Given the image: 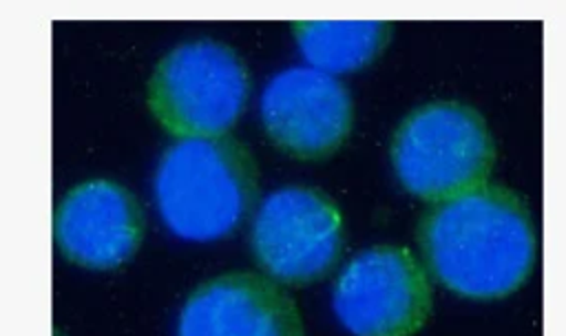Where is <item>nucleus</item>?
Instances as JSON below:
<instances>
[{"label": "nucleus", "instance_id": "1", "mask_svg": "<svg viewBox=\"0 0 566 336\" xmlns=\"http://www.w3.org/2000/svg\"><path fill=\"white\" fill-rule=\"evenodd\" d=\"M418 245L431 281L469 301L511 296L537 259L528 206L495 181L436 201L420 219Z\"/></svg>", "mask_w": 566, "mask_h": 336}, {"label": "nucleus", "instance_id": "2", "mask_svg": "<svg viewBox=\"0 0 566 336\" xmlns=\"http://www.w3.org/2000/svg\"><path fill=\"white\" fill-rule=\"evenodd\" d=\"M256 195V161L230 135L177 139L161 153L153 177L157 217L186 243L230 237L252 212Z\"/></svg>", "mask_w": 566, "mask_h": 336}, {"label": "nucleus", "instance_id": "3", "mask_svg": "<svg viewBox=\"0 0 566 336\" xmlns=\"http://www.w3.org/2000/svg\"><path fill=\"white\" fill-rule=\"evenodd\" d=\"M389 155L400 186L436 203L489 181L497 148L486 119L473 106L438 99L413 108L400 122Z\"/></svg>", "mask_w": 566, "mask_h": 336}, {"label": "nucleus", "instance_id": "4", "mask_svg": "<svg viewBox=\"0 0 566 336\" xmlns=\"http://www.w3.org/2000/svg\"><path fill=\"white\" fill-rule=\"evenodd\" d=\"M250 95L241 55L217 40H190L170 49L146 82V104L177 139L219 137L239 122Z\"/></svg>", "mask_w": 566, "mask_h": 336}, {"label": "nucleus", "instance_id": "5", "mask_svg": "<svg viewBox=\"0 0 566 336\" xmlns=\"http://www.w3.org/2000/svg\"><path fill=\"white\" fill-rule=\"evenodd\" d=\"M345 243L336 201L312 186L268 192L250 225V250L261 274L283 287H305L325 279Z\"/></svg>", "mask_w": 566, "mask_h": 336}, {"label": "nucleus", "instance_id": "6", "mask_svg": "<svg viewBox=\"0 0 566 336\" xmlns=\"http://www.w3.org/2000/svg\"><path fill=\"white\" fill-rule=\"evenodd\" d=\"M433 309V281L402 245L354 254L332 285V312L352 336H413Z\"/></svg>", "mask_w": 566, "mask_h": 336}, {"label": "nucleus", "instance_id": "7", "mask_svg": "<svg viewBox=\"0 0 566 336\" xmlns=\"http://www.w3.org/2000/svg\"><path fill=\"white\" fill-rule=\"evenodd\" d=\"M144 237V206L128 186L111 177L75 183L53 212L57 252L71 265L88 272H115L128 265Z\"/></svg>", "mask_w": 566, "mask_h": 336}, {"label": "nucleus", "instance_id": "8", "mask_svg": "<svg viewBox=\"0 0 566 336\" xmlns=\"http://www.w3.org/2000/svg\"><path fill=\"white\" fill-rule=\"evenodd\" d=\"M259 113L270 141L305 161L334 155L354 126V102L345 84L312 66L272 75L261 91Z\"/></svg>", "mask_w": 566, "mask_h": 336}, {"label": "nucleus", "instance_id": "9", "mask_svg": "<svg viewBox=\"0 0 566 336\" xmlns=\"http://www.w3.org/2000/svg\"><path fill=\"white\" fill-rule=\"evenodd\" d=\"M175 336H305L290 292L261 272L234 270L199 283L184 301Z\"/></svg>", "mask_w": 566, "mask_h": 336}, {"label": "nucleus", "instance_id": "10", "mask_svg": "<svg viewBox=\"0 0 566 336\" xmlns=\"http://www.w3.org/2000/svg\"><path fill=\"white\" fill-rule=\"evenodd\" d=\"M292 31L307 66L327 75L365 69L391 38V24L382 20H301Z\"/></svg>", "mask_w": 566, "mask_h": 336}, {"label": "nucleus", "instance_id": "11", "mask_svg": "<svg viewBox=\"0 0 566 336\" xmlns=\"http://www.w3.org/2000/svg\"><path fill=\"white\" fill-rule=\"evenodd\" d=\"M51 336H66L62 329H53V334Z\"/></svg>", "mask_w": 566, "mask_h": 336}]
</instances>
